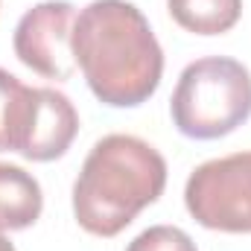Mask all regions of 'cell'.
<instances>
[{"mask_svg":"<svg viewBox=\"0 0 251 251\" xmlns=\"http://www.w3.org/2000/svg\"><path fill=\"white\" fill-rule=\"evenodd\" d=\"M70 50L94 97L111 108L143 105L164 76V50L128 0L88 3L73 21Z\"/></svg>","mask_w":251,"mask_h":251,"instance_id":"obj_1","label":"cell"},{"mask_svg":"<svg viewBox=\"0 0 251 251\" xmlns=\"http://www.w3.org/2000/svg\"><path fill=\"white\" fill-rule=\"evenodd\" d=\"M167 187L164 155L134 137L105 134L88 152L73 184V216L94 237H117Z\"/></svg>","mask_w":251,"mask_h":251,"instance_id":"obj_2","label":"cell"},{"mask_svg":"<svg viewBox=\"0 0 251 251\" xmlns=\"http://www.w3.org/2000/svg\"><path fill=\"white\" fill-rule=\"evenodd\" d=\"M176 128L193 140H216L251 117V73L228 56L187 64L170 100Z\"/></svg>","mask_w":251,"mask_h":251,"instance_id":"obj_3","label":"cell"},{"mask_svg":"<svg viewBox=\"0 0 251 251\" xmlns=\"http://www.w3.org/2000/svg\"><path fill=\"white\" fill-rule=\"evenodd\" d=\"M184 204L201 228L251 234V152L196 167L184 187Z\"/></svg>","mask_w":251,"mask_h":251,"instance_id":"obj_4","label":"cell"},{"mask_svg":"<svg viewBox=\"0 0 251 251\" xmlns=\"http://www.w3.org/2000/svg\"><path fill=\"white\" fill-rule=\"evenodd\" d=\"M76 9L67 0H44L24 12V18L15 26V56L29 70L41 73L44 79L64 82L73 76L76 62L70 50V32H73Z\"/></svg>","mask_w":251,"mask_h":251,"instance_id":"obj_5","label":"cell"},{"mask_svg":"<svg viewBox=\"0 0 251 251\" xmlns=\"http://www.w3.org/2000/svg\"><path fill=\"white\" fill-rule=\"evenodd\" d=\"M79 131V114L73 102L56 88H38V108L26 149L21 152L26 161H56L70 149Z\"/></svg>","mask_w":251,"mask_h":251,"instance_id":"obj_6","label":"cell"},{"mask_svg":"<svg viewBox=\"0 0 251 251\" xmlns=\"http://www.w3.org/2000/svg\"><path fill=\"white\" fill-rule=\"evenodd\" d=\"M38 108V88H26L0 67V152H24Z\"/></svg>","mask_w":251,"mask_h":251,"instance_id":"obj_7","label":"cell"},{"mask_svg":"<svg viewBox=\"0 0 251 251\" xmlns=\"http://www.w3.org/2000/svg\"><path fill=\"white\" fill-rule=\"evenodd\" d=\"M44 210L41 184L15 164H0V231H24Z\"/></svg>","mask_w":251,"mask_h":251,"instance_id":"obj_8","label":"cell"},{"mask_svg":"<svg viewBox=\"0 0 251 251\" xmlns=\"http://www.w3.org/2000/svg\"><path fill=\"white\" fill-rule=\"evenodd\" d=\"M173 21L196 35H222L237 26L243 0H167Z\"/></svg>","mask_w":251,"mask_h":251,"instance_id":"obj_9","label":"cell"},{"mask_svg":"<svg viewBox=\"0 0 251 251\" xmlns=\"http://www.w3.org/2000/svg\"><path fill=\"white\" fill-rule=\"evenodd\" d=\"M126 251H196V243L176 225H152L137 234Z\"/></svg>","mask_w":251,"mask_h":251,"instance_id":"obj_10","label":"cell"},{"mask_svg":"<svg viewBox=\"0 0 251 251\" xmlns=\"http://www.w3.org/2000/svg\"><path fill=\"white\" fill-rule=\"evenodd\" d=\"M0 251H15V246L9 243V237H6L3 231H0Z\"/></svg>","mask_w":251,"mask_h":251,"instance_id":"obj_11","label":"cell"}]
</instances>
